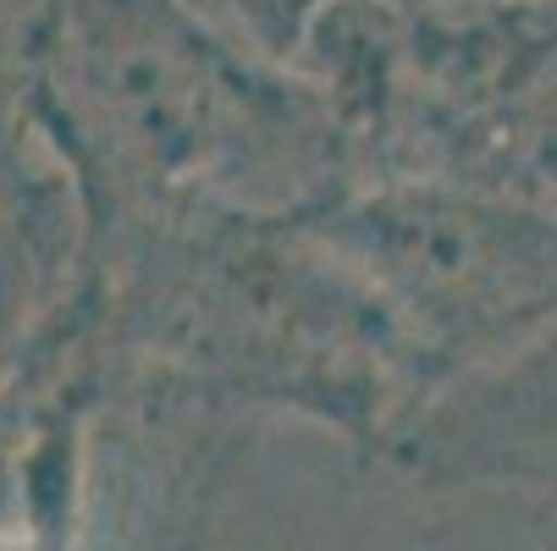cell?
I'll return each instance as SVG.
<instances>
[{
    "label": "cell",
    "mask_w": 557,
    "mask_h": 551,
    "mask_svg": "<svg viewBox=\"0 0 557 551\" xmlns=\"http://www.w3.org/2000/svg\"><path fill=\"white\" fill-rule=\"evenodd\" d=\"M359 183L453 177L557 204V0H337L298 55Z\"/></svg>",
    "instance_id": "cell-2"
},
{
    "label": "cell",
    "mask_w": 557,
    "mask_h": 551,
    "mask_svg": "<svg viewBox=\"0 0 557 551\" xmlns=\"http://www.w3.org/2000/svg\"><path fill=\"white\" fill-rule=\"evenodd\" d=\"M23 133L84 215H298L359 183L321 77L205 0H34Z\"/></svg>",
    "instance_id": "cell-1"
},
{
    "label": "cell",
    "mask_w": 557,
    "mask_h": 551,
    "mask_svg": "<svg viewBox=\"0 0 557 551\" xmlns=\"http://www.w3.org/2000/svg\"><path fill=\"white\" fill-rule=\"evenodd\" d=\"M34 0H0V193H23L28 133H23V39Z\"/></svg>",
    "instance_id": "cell-4"
},
{
    "label": "cell",
    "mask_w": 557,
    "mask_h": 551,
    "mask_svg": "<svg viewBox=\"0 0 557 551\" xmlns=\"http://www.w3.org/2000/svg\"><path fill=\"white\" fill-rule=\"evenodd\" d=\"M326 7H337V0H232V28L265 45L271 55L293 61L304 34L314 28V17Z\"/></svg>",
    "instance_id": "cell-5"
},
{
    "label": "cell",
    "mask_w": 557,
    "mask_h": 551,
    "mask_svg": "<svg viewBox=\"0 0 557 551\" xmlns=\"http://www.w3.org/2000/svg\"><path fill=\"white\" fill-rule=\"evenodd\" d=\"M298 221L375 309L409 403H436L557 321V204L453 177H370Z\"/></svg>",
    "instance_id": "cell-3"
}]
</instances>
